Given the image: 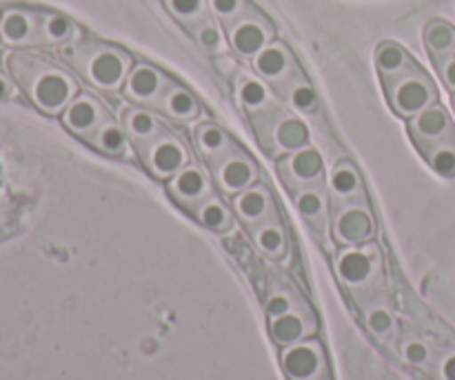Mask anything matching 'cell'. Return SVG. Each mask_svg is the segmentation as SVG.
<instances>
[{"mask_svg":"<svg viewBox=\"0 0 455 380\" xmlns=\"http://www.w3.org/2000/svg\"><path fill=\"white\" fill-rule=\"evenodd\" d=\"M409 133H411V141L416 145V150L420 154H425L431 147L453 141L455 125L451 120V114L440 102H435V105L427 107L425 111L413 116L411 123H409Z\"/></svg>","mask_w":455,"mask_h":380,"instance_id":"9","label":"cell"},{"mask_svg":"<svg viewBox=\"0 0 455 380\" xmlns=\"http://www.w3.org/2000/svg\"><path fill=\"white\" fill-rule=\"evenodd\" d=\"M333 236L338 243L358 247L371 243L376 236V218L367 203L340 205L333 216Z\"/></svg>","mask_w":455,"mask_h":380,"instance_id":"10","label":"cell"},{"mask_svg":"<svg viewBox=\"0 0 455 380\" xmlns=\"http://www.w3.org/2000/svg\"><path fill=\"white\" fill-rule=\"evenodd\" d=\"M385 83L387 101H389L391 109L403 118H413L427 107L438 102V87L431 80V76L422 69L418 62H413L407 71Z\"/></svg>","mask_w":455,"mask_h":380,"instance_id":"4","label":"cell"},{"mask_svg":"<svg viewBox=\"0 0 455 380\" xmlns=\"http://www.w3.org/2000/svg\"><path fill=\"white\" fill-rule=\"evenodd\" d=\"M293 200H296V209L300 212V216L315 230L324 231L329 221V200L323 182L293 191Z\"/></svg>","mask_w":455,"mask_h":380,"instance_id":"22","label":"cell"},{"mask_svg":"<svg viewBox=\"0 0 455 380\" xmlns=\"http://www.w3.org/2000/svg\"><path fill=\"white\" fill-rule=\"evenodd\" d=\"M123 127L127 136L136 142L138 150L164 132L158 116L151 114L149 109H142V107H129V109L123 111Z\"/></svg>","mask_w":455,"mask_h":380,"instance_id":"23","label":"cell"},{"mask_svg":"<svg viewBox=\"0 0 455 380\" xmlns=\"http://www.w3.org/2000/svg\"><path fill=\"white\" fill-rule=\"evenodd\" d=\"M167 187L169 194H172V198L178 205H185V207L191 209H196L203 200H207L212 196V181L196 165H187L176 176L169 178Z\"/></svg>","mask_w":455,"mask_h":380,"instance_id":"17","label":"cell"},{"mask_svg":"<svg viewBox=\"0 0 455 380\" xmlns=\"http://www.w3.org/2000/svg\"><path fill=\"white\" fill-rule=\"evenodd\" d=\"M80 38L74 20L58 12L34 7H9L0 16V40L9 47H53Z\"/></svg>","mask_w":455,"mask_h":380,"instance_id":"2","label":"cell"},{"mask_svg":"<svg viewBox=\"0 0 455 380\" xmlns=\"http://www.w3.org/2000/svg\"><path fill=\"white\" fill-rule=\"evenodd\" d=\"M109 118V111L92 93H78L65 107V111H62V123H65V127L71 133H76V136L84 138V141H89L98 132V127L102 123H107Z\"/></svg>","mask_w":455,"mask_h":380,"instance_id":"13","label":"cell"},{"mask_svg":"<svg viewBox=\"0 0 455 380\" xmlns=\"http://www.w3.org/2000/svg\"><path fill=\"white\" fill-rule=\"evenodd\" d=\"M196 145L212 165L220 163L227 154L235 150V142L231 141L229 133L213 123H203L196 127Z\"/></svg>","mask_w":455,"mask_h":380,"instance_id":"24","label":"cell"},{"mask_svg":"<svg viewBox=\"0 0 455 380\" xmlns=\"http://www.w3.org/2000/svg\"><path fill=\"white\" fill-rule=\"evenodd\" d=\"M404 359L411 365H425L429 360V347L420 341H411L404 347Z\"/></svg>","mask_w":455,"mask_h":380,"instance_id":"39","label":"cell"},{"mask_svg":"<svg viewBox=\"0 0 455 380\" xmlns=\"http://www.w3.org/2000/svg\"><path fill=\"white\" fill-rule=\"evenodd\" d=\"M431 61H434L435 69H438L440 78L447 85L449 92H455V36L449 40L444 47H440L438 52L429 53Z\"/></svg>","mask_w":455,"mask_h":380,"instance_id":"34","label":"cell"},{"mask_svg":"<svg viewBox=\"0 0 455 380\" xmlns=\"http://www.w3.org/2000/svg\"><path fill=\"white\" fill-rule=\"evenodd\" d=\"M209 7L216 13L218 20L227 27L234 25L235 20H240L243 16H247L253 9V4L249 0H209Z\"/></svg>","mask_w":455,"mask_h":380,"instance_id":"35","label":"cell"},{"mask_svg":"<svg viewBox=\"0 0 455 380\" xmlns=\"http://www.w3.org/2000/svg\"><path fill=\"white\" fill-rule=\"evenodd\" d=\"M234 212L249 230L278 216L275 214L274 196H271L269 187L262 185V182H256L253 187L234 196Z\"/></svg>","mask_w":455,"mask_h":380,"instance_id":"16","label":"cell"},{"mask_svg":"<svg viewBox=\"0 0 455 380\" xmlns=\"http://www.w3.org/2000/svg\"><path fill=\"white\" fill-rule=\"evenodd\" d=\"M309 142V129L300 118L291 114H283L271 127L269 138H267L265 147L269 151H283V154H293V151L302 150Z\"/></svg>","mask_w":455,"mask_h":380,"instance_id":"18","label":"cell"},{"mask_svg":"<svg viewBox=\"0 0 455 380\" xmlns=\"http://www.w3.org/2000/svg\"><path fill=\"white\" fill-rule=\"evenodd\" d=\"M235 96H238L243 109H247L251 116L262 114V111L274 105L267 85L260 78L249 74H243L235 78Z\"/></svg>","mask_w":455,"mask_h":380,"instance_id":"25","label":"cell"},{"mask_svg":"<svg viewBox=\"0 0 455 380\" xmlns=\"http://www.w3.org/2000/svg\"><path fill=\"white\" fill-rule=\"evenodd\" d=\"M324 163L323 156L314 147H302V150L293 151L287 160L280 163V176L287 181V187L291 191L302 190V187L320 185L323 182Z\"/></svg>","mask_w":455,"mask_h":380,"instance_id":"15","label":"cell"},{"mask_svg":"<svg viewBox=\"0 0 455 380\" xmlns=\"http://www.w3.org/2000/svg\"><path fill=\"white\" fill-rule=\"evenodd\" d=\"M280 365L289 380H333L323 345L314 338L284 347Z\"/></svg>","mask_w":455,"mask_h":380,"instance_id":"7","label":"cell"},{"mask_svg":"<svg viewBox=\"0 0 455 380\" xmlns=\"http://www.w3.org/2000/svg\"><path fill=\"white\" fill-rule=\"evenodd\" d=\"M451 107H453V111H455V92L451 93Z\"/></svg>","mask_w":455,"mask_h":380,"instance_id":"42","label":"cell"},{"mask_svg":"<svg viewBox=\"0 0 455 380\" xmlns=\"http://www.w3.org/2000/svg\"><path fill=\"white\" fill-rule=\"evenodd\" d=\"M284 98H287L289 107L298 114H315L320 109V98L314 85L305 78V74H298L289 80L284 87L278 89Z\"/></svg>","mask_w":455,"mask_h":380,"instance_id":"27","label":"cell"},{"mask_svg":"<svg viewBox=\"0 0 455 380\" xmlns=\"http://www.w3.org/2000/svg\"><path fill=\"white\" fill-rule=\"evenodd\" d=\"M420 156L438 176L449 178V181L455 178V138L453 141L443 142V145L431 147V150H427Z\"/></svg>","mask_w":455,"mask_h":380,"instance_id":"32","label":"cell"},{"mask_svg":"<svg viewBox=\"0 0 455 380\" xmlns=\"http://www.w3.org/2000/svg\"><path fill=\"white\" fill-rule=\"evenodd\" d=\"M336 271L342 283L354 292L369 289L382 276V256L376 245H358L345 249L336 261Z\"/></svg>","mask_w":455,"mask_h":380,"instance_id":"5","label":"cell"},{"mask_svg":"<svg viewBox=\"0 0 455 380\" xmlns=\"http://www.w3.org/2000/svg\"><path fill=\"white\" fill-rule=\"evenodd\" d=\"M227 40H229V47L234 49L235 56L256 58L267 44L275 40L274 22L260 9L253 7L247 16L227 27Z\"/></svg>","mask_w":455,"mask_h":380,"instance_id":"6","label":"cell"},{"mask_svg":"<svg viewBox=\"0 0 455 380\" xmlns=\"http://www.w3.org/2000/svg\"><path fill=\"white\" fill-rule=\"evenodd\" d=\"M138 151H140V158L147 165V169L156 178H160V181H169V178H173L180 169H185L189 165V151H187V147L172 132H167V129L160 136H156L151 142H147L145 147H140Z\"/></svg>","mask_w":455,"mask_h":380,"instance_id":"8","label":"cell"},{"mask_svg":"<svg viewBox=\"0 0 455 380\" xmlns=\"http://www.w3.org/2000/svg\"><path fill=\"white\" fill-rule=\"evenodd\" d=\"M0 16H3V13H0Z\"/></svg>","mask_w":455,"mask_h":380,"instance_id":"43","label":"cell"},{"mask_svg":"<svg viewBox=\"0 0 455 380\" xmlns=\"http://www.w3.org/2000/svg\"><path fill=\"white\" fill-rule=\"evenodd\" d=\"M265 310H267V314H269V320H271V319H275V316H283V314H287V311H291L293 303L284 292H274L267 296Z\"/></svg>","mask_w":455,"mask_h":380,"instance_id":"36","label":"cell"},{"mask_svg":"<svg viewBox=\"0 0 455 380\" xmlns=\"http://www.w3.org/2000/svg\"><path fill=\"white\" fill-rule=\"evenodd\" d=\"M329 191L338 205L347 203H367L364 200V187L360 172L351 163H338L329 174Z\"/></svg>","mask_w":455,"mask_h":380,"instance_id":"21","label":"cell"},{"mask_svg":"<svg viewBox=\"0 0 455 380\" xmlns=\"http://www.w3.org/2000/svg\"><path fill=\"white\" fill-rule=\"evenodd\" d=\"M9 96H13V83L7 74H3V71H0V101H3V98H9Z\"/></svg>","mask_w":455,"mask_h":380,"instance_id":"41","label":"cell"},{"mask_svg":"<svg viewBox=\"0 0 455 380\" xmlns=\"http://www.w3.org/2000/svg\"><path fill=\"white\" fill-rule=\"evenodd\" d=\"M213 176H216V182L222 187V191L235 196L256 185L258 167L240 147H235L220 163L213 165Z\"/></svg>","mask_w":455,"mask_h":380,"instance_id":"14","label":"cell"},{"mask_svg":"<svg viewBox=\"0 0 455 380\" xmlns=\"http://www.w3.org/2000/svg\"><path fill=\"white\" fill-rule=\"evenodd\" d=\"M9 69L29 101L44 114H62L78 96V83L62 67L29 53H12Z\"/></svg>","mask_w":455,"mask_h":380,"instance_id":"1","label":"cell"},{"mask_svg":"<svg viewBox=\"0 0 455 380\" xmlns=\"http://www.w3.org/2000/svg\"><path fill=\"white\" fill-rule=\"evenodd\" d=\"M156 109L163 111V114L169 116L172 120H178V123H191V120L198 118L203 107H200L198 98H196L189 89L172 80V85L164 89L163 98L156 102Z\"/></svg>","mask_w":455,"mask_h":380,"instance_id":"19","label":"cell"},{"mask_svg":"<svg viewBox=\"0 0 455 380\" xmlns=\"http://www.w3.org/2000/svg\"><path fill=\"white\" fill-rule=\"evenodd\" d=\"M440 376H443V380H455V354H449L440 363Z\"/></svg>","mask_w":455,"mask_h":380,"instance_id":"40","label":"cell"},{"mask_svg":"<svg viewBox=\"0 0 455 380\" xmlns=\"http://www.w3.org/2000/svg\"><path fill=\"white\" fill-rule=\"evenodd\" d=\"M367 323H369V329H371L373 334L382 336V334H387L391 329V314L385 310V307H376V310L369 311Z\"/></svg>","mask_w":455,"mask_h":380,"instance_id":"37","label":"cell"},{"mask_svg":"<svg viewBox=\"0 0 455 380\" xmlns=\"http://www.w3.org/2000/svg\"><path fill=\"white\" fill-rule=\"evenodd\" d=\"M251 236H253V243L258 245V249H260L265 256L269 258H283L284 254H287V231H284L283 222L278 221V216L271 218V221L262 222V225L253 227L251 230Z\"/></svg>","mask_w":455,"mask_h":380,"instance_id":"28","label":"cell"},{"mask_svg":"<svg viewBox=\"0 0 455 380\" xmlns=\"http://www.w3.org/2000/svg\"><path fill=\"white\" fill-rule=\"evenodd\" d=\"M194 38L198 40V44L203 49H207L209 53H225L227 52V44H229V40L225 38V34H222L220 25H218L216 20H212V18H207V20L200 22L198 27H196L194 31Z\"/></svg>","mask_w":455,"mask_h":380,"instance_id":"33","label":"cell"},{"mask_svg":"<svg viewBox=\"0 0 455 380\" xmlns=\"http://www.w3.org/2000/svg\"><path fill=\"white\" fill-rule=\"evenodd\" d=\"M269 329L271 338H274L280 347H289L311 338V334L315 332V323L311 319H307L302 311L291 310L287 311V314L271 319Z\"/></svg>","mask_w":455,"mask_h":380,"instance_id":"20","label":"cell"},{"mask_svg":"<svg viewBox=\"0 0 455 380\" xmlns=\"http://www.w3.org/2000/svg\"><path fill=\"white\" fill-rule=\"evenodd\" d=\"M127 138L129 136L127 132H124L123 125H118L114 118H109L107 123H102L100 127H98V132L89 138V142H92L98 151H102V154L120 158V156H127Z\"/></svg>","mask_w":455,"mask_h":380,"instance_id":"29","label":"cell"},{"mask_svg":"<svg viewBox=\"0 0 455 380\" xmlns=\"http://www.w3.org/2000/svg\"><path fill=\"white\" fill-rule=\"evenodd\" d=\"M163 4L189 31H194L207 18H212L209 16V9H212L209 0H163Z\"/></svg>","mask_w":455,"mask_h":380,"instance_id":"31","label":"cell"},{"mask_svg":"<svg viewBox=\"0 0 455 380\" xmlns=\"http://www.w3.org/2000/svg\"><path fill=\"white\" fill-rule=\"evenodd\" d=\"M194 214L198 218V222H203L207 230L216 231V234H225L234 225V216H231L229 207L220 198H216V196H209L207 200H203L194 209Z\"/></svg>","mask_w":455,"mask_h":380,"instance_id":"30","label":"cell"},{"mask_svg":"<svg viewBox=\"0 0 455 380\" xmlns=\"http://www.w3.org/2000/svg\"><path fill=\"white\" fill-rule=\"evenodd\" d=\"M213 62H216V69L220 71L225 78H238L240 62L234 53H229V52L216 53V56H213Z\"/></svg>","mask_w":455,"mask_h":380,"instance_id":"38","label":"cell"},{"mask_svg":"<svg viewBox=\"0 0 455 380\" xmlns=\"http://www.w3.org/2000/svg\"><path fill=\"white\" fill-rule=\"evenodd\" d=\"M253 69L258 71L260 78H265L267 83L274 85L275 89L284 87L293 76L300 74V65L293 58L291 49L283 43V40H274V43L267 44L256 58H253Z\"/></svg>","mask_w":455,"mask_h":380,"instance_id":"11","label":"cell"},{"mask_svg":"<svg viewBox=\"0 0 455 380\" xmlns=\"http://www.w3.org/2000/svg\"><path fill=\"white\" fill-rule=\"evenodd\" d=\"M413 56L403 47V44L394 43V40H385L378 44L376 49V67L382 80H389L407 71L413 65Z\"/></svg>","mask_w":455,"mask_h":380,"instance_id":"26","label":"cell"},{"mask_svg":"<svg viewBox=\"0 0 455 380\" xmlns=\"http://www.w3.org/2000/svg\"><path fill=\"white\" fill-rule=\"evenodd\" d=\"M65 56L87 83L107 93L123 89L129 71L133 69L132 53L98 40H76L67 44Z\"/></svg>","mask_w":455,"mask_h":380,"instance_id":"3","label":"cell"},{"mask_svg":"<svg viewBox=\"0 0 455 380\" xmlns=\"http://www.w3.org/2000/svg\"><path fill=\"white\" fill-rule=\"evenodd\" d=\"M172 85V78L164 74L158 67L149 65V62H138L133 69L129 71L127 80H124L123 93L132 102L138 105H154L163 98L164 89Z\"/></svg>","mask_w":455,"mask_h":380,"instance_id":"12","label":"cell"}]
</instances>
